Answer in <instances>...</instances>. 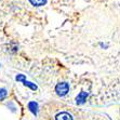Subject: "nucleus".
Masks as SVG:
<instances>
[{
	"mask_svg": "<svg viewBox=\"0 0 120 120\" xmlns=\"http://www.w3.org/2000/svg\"><path fill=\"white\" fill-rule=\"evenodd\" d=\"M68 90H69V86L66 82H60V83L56 84V87H55V92L60 96L66 95L67 92H68Z\"/></svg>",
	"mask_w": 120,
	"mask_h": 120,
	"instance_id": "obj_1",
	"label": "nucleus"
},
{
	"mask_svg": "<svg viewBox=\"0 0 120 120\" xmlns=\"http://www.w3.org/2000/svg\"><path fill=\"white\" fill-rule=\"evenodd\" d=\"M55 120H73V117L68 112H61L56 116Z\"/></svg>",
	"mask_w": 120,
	"mask_h": 120,
	"instance_id": "obj_2",
	"label": "nucleus"
},
{
	"mask_svg": "<svg viewBox=\"0 0 120 120\" xmlns=\"http://www.w3.org/2000/svg\"><path fill=\"white\" fill-rule=\"evenodd\" d=\"M88 98V93L87 92H81L80 94L77 96V103L78 104H83L84 101L87 100Z\"/></svg>",
	"mask_w": 120,
	"mask_h": 120,
	"instance_id": "obj_3",
	"label": "nucleus"
},
{
	"mask_svg": "<svg viewBox=\"0 0 120 120\" xmlns=\"http://www.w3.org/2000/svg\"><path fill=\"white\" fill-rule=\"evenodd\" d=\"M28 108L30 109V112H33L34 115H37V112H38V104L36 102H30L28 104Z\"/></svg>",
	"mask_w": 120,
	"mask_h": 120,
	"instance_id": "obj_4",
	"label": "nucleus"
},
{
	"mask_svg": "<svg viewBox=\"0 0 120 120\" xmlns=\"http://www.w3.org/2000/svg\"><path fill=\"white\" fill-rule=\"evenodd\" d=\"M29 1H30V3L33 6H36V7H41L47 2V0H29Z\"/></svg>",
	"mask_w": 120,
	"mask_h": 120,
	"instance_id": "obj_5",
	"label": "nucleus"
},
{
	"mask_svg": "<svg viewBox=\"0 0 120 120\" xmlns=\"http://www.w3.org/2000/svg\"><path fill=\"white\" fill-rule=\"evenodd\" d=\"M7 94H8L7 90H6V89H3V88H1V89H0V101L3 100V98H6Z\"/></svg>",
	"mask_w": 120,
	"mask_h": 120,
	"instance_id": "obj_6",
	"label": "nucleus"
},
{
	"mask_svg": "<svg viewBox=\"0 0 120 120\" xmlns=\"http://www.w3.org/2000/svg\"><path fill=\"white\" fill-rule=\"evenodd\" d=\"M23 83H24V86H27V87H29L30 89H33V90H36L37 89V86H36V84H33L31 82H28V81H26V80L24 81Z\"/></svg>",
	"mask_w": 120,
	"mask_h": 120,
	"instance_id": "obj_7",
	"label": "nucleus"
},
{
	"mask_svg": "<svg viewBox=\"0 0 120 120\" xmlns=\"http://www.w3.org/2000/svg\"><path fill=\"white\" fill-rule=\"evenodd\" d=\"M16 80H17V81H23V82H24V81L26 80V79H25V76H24V75H19V76H16Z\"/></svg>",
	"mask_w": 120,
	"mask_h": 120,
	"instance_id": "obj_8",
	"label": "nucleus"
}]
</instances>
